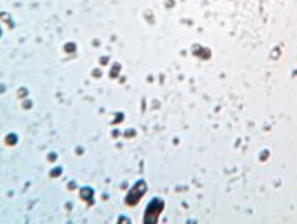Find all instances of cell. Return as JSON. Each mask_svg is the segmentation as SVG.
<instances>
[{"label": "cell", "mask_w": 297, "mask_h": 224, "mask_svg": "<svg viewBox=\"0 0 297 224\" xmlns=\"http://www.w3.org/2000/svg\"><path fill=\"white\" fill-rule=\"evenodd\" d=\"M161 209H163V202L161 201H158V199L152 201L150 205H148L147 210H146V220L144 221L146 223H155L158 215H159V212H161Z\"/></svg>", "instance_id": "cell-1"}]
</instances>
